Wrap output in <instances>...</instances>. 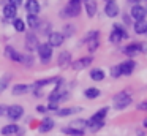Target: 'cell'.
<instances>
[{
	"mask_svg": "<svg viewBox=\"0 0 147 136\" xmlns=\"http://www.w3.org/2000/svg\"><path fill=\"white\" fill-rule=\"evenodd\" d=\"M52 128H54V120L49 119V117H46V119L40 123V127H38V130L41 133H46V131H49V130H52Z\"/></svg>",
	"mask_w": 147,
	"mask_h": 136,
	"instance_id": "obj_24",
	"label": "cell"
},
{
	"mask_svg": "<svg viewBox=\"0 0 147 136\" xmlns=\"http://www.w3.org/2000/svg\"><path fill=\"white\" fill-rule=\"evenodd\" d=\"M136 109H138V111H147V100H146V101H141V103H138Z\"/></svg>",
	"mask_w": 147,
	"mask_h": 136,
	"instance_id": "obj_36",
	"label": "cell"
},
{
	"mask_svg": "<svg viewBox=\"0 0 147 136\" xmlns=\"http://www.w3.org/2000/svg\"><path fill=\"white\" fill-rule=\"evenodd\" d=\"M5 116H7L11 122H16V120H19L21 117L24 116V108L21 106V104H11V106L7 108V114H5Z\"/></svg>",
	"mask_w": 147,
	"mask_h": 136,
	"instance_id": "obj_4",
	"label": "cell"
},
{
	"mask_svg": "<svg viewBox=\"0 0 147 136\" xmlns=\"http://www.w3.org/2000/svg\"><path fill=\"white\" fill-rule=\"evenodd\" d=\"M21 63H24V65H27V66H32L33 65V57L30 55V54H22V57H21Z\"/></svg>",
	"mask_w": 147,
	"mask_h": 136,
	"instance_id": "obj_33",
	"label": "cell"
},
{
	"mask_svg": "<svg viewBox=\"0 0 147 136\" xmlns=\"http://www.w3.org/2000/svg\"><path fill=\"white\" fill-rule=\"evenodd\" d=\"M14 136H16V135H14Z\"/></svg>",
	"mask_w": 147,
	"mask_h": 136,
	"instance_id": "obj_47",
	"label": "cell"
},
{
	"mask_svg": "<svg viewBox=\"0 0 147 136\" xmlns=\"http://www.w3.org/2000/svg\"><path fill=\"white\" fill-rule=\"evenodd\" d=\"M10 3H11V5H14V6L18 8V6H19L21 3H22V0H10Z\"/></svg>",
	"mask_w": 147,
	"mask_h": 136,
	"instance_id": "obj_40",
	"label": "cell"
},
{
	"mask_svg": "<svg viewBox=\"0 0 147 136\" xmlns=\"http://www.w3.org/2000/svg\"><path fill=\"white\" fill-rule=\"evenodd\" d=\"M119 13H120V9H119V5L115 2H109L105 5V14L108 18H115V16H119Z\"/></svg>",
	"mask_w": 147,
	"mask_h": 136,
	"instance_id": "obj_14",
	"label": "cell"
},
{
	"mask_svg": "<svg viewBox=\"0 0 147 136\" xmlns=\"http://www.w3.org/2000/svg\"><path fill=\"white\" fill-rule=\"evenodd\" d=\"M26 25H29L30 28H38L40 27V19H38V14H29L27 16V22Z\"/></svg>",
	"mask_w": 147,
	"mask_h": 136,
	"instance_id": "obj_25",
	"label": "cell"
},
{
	"mask_svg": "<svg viewBox=\"0 0 147 136\" xmlns=\"http://www.w3.org/2000/svg\"><path fill=\"white\" fill-rule=\"evenodd\" d=\"M62 131H63L65 135H70V136H82L84 135V131L76 130V128H71V127H65V128H62Z\"/></svg>",
	"mask_w": 147,
	"mask_h": 136,
	"instance_id": "obj_32",
	"label": "cell"
},
{
	"mask_svg": "<svg viewBox=\"0 0 147 136\" xmlns=\"http://www.w3.org/2000/svg\"><path fill=\"white\" fill-rule=\"evenodd\" d=\"M125 38H128V32L125 30L123 27H120V25H114L111 35H109V41L117 44V43H120L122 40H125Z\"/></svg>",
	"mask_w": 147,
	"mask_h": 136,
	"instance_id": "obj_3",
	"label": "cell"
},
{
	"mask_svg": "<svg viewBox=\"0 0 147 136\" xmlns=\"http://www.w3.org/2000/svg\"><path fill=\"white\" fill-rule=\"evenodd\" d=\"M10 81H11V76L10 74H3L2 78H0V93L7 90V87L10 85Z\"/></svg>",
	"mask_w": 147,
	"mask_h": 136,
	"instance_id": "obj_30",
	"label": "cell"
},
{
	"mask_svg": "<svg viewBox=\"0 0 147 136\" xmlns=\"http://www.w3.org/2000/svg\"><path fill=\"white\" fill-rule=\"evenodd\" d=\"M82 9V0H70L63 9L59 13L60 18H76Z\"/></svg>",
	"mask_w": 147,
	"mask_h": 136,
	"instance_id": "obj_1",
	"label": "cell"
},
{
	"mask_svg": "<svg viewBox=\"0 0 147 136\" xmlns=\"http://www.w3.org/2000/svg\"><path fill=\"white\" fill-rule=\"evenodd\" d=\"M36 51H38V55H40V59L43 60V63H46V62H48V60L52 57V47L49 46L48 43L38 44V47H36Z\"/></svg>",
	"mask_w": 147,
	"mask_h": 136,
	"instance_id": "obj_6",
	"label": "cell"
},
{
	"mask_svg": "<svg viewBox=\"0 0 147 136\" xmlns=\"http://www.w3.org/2000/svg\"><path fill=\"white\" fill-rule=\"evenodd\" d=\"M127 2H130V3H133V5H138V3L141 2V0H127Z\"/></svg>",
	"mask_w": 147,
	"mask_h": 136,
	"instance_id": "obj_42",
	"label": "cell"
},
{
	"mask_svg": "<svg viewBox=\"0 0 147 136\" xmlns=\"http://www.w3.org/2000/svg\"><path fill=\"white\" fill-rule=\"evenodd\" d=\"M40 3H38V0H27V3H26V9L29 11V14H38L40 13Z\"/></svg>",
	"mask_w": 147,
	"mask_h": 136,
	"instance_id": "obj_22",
	"label": "cell"
},
{
	"mask_svg": "<svg viewBox=\"0 0 147 136\" xmlns=\"http://www.w3.org/2000/svg\"><path fill=\"white\" fill-rule=\"evenodd\" d=\"M60 78H46V79H40V81H36L35 84L32 85V89L35 87V89H41V87H45V85H49V84H57V81Z\"/></svg>",
	"mask_w": 147,
	"mask_h": 136,
	"instance_id": "obj_23",
	"label": "cell"
},
{
	"mask_svg": "<svg viewBox=\"0 0 147 136\" xmlns=\"http://www.w3.org/2000/svg\"><path fill=\"white\" fill-rule=\"evenodd\" d=\"M87 49L90 52H95L100 46V40H98V30H92L90 33H87Z\"/></svg>",
	"mask_w": 147,
	"mask_h": 136,
	"instance_id": "obj_5",
	"label": "cell"
},
{
	"mask_svg": "<svg viewBox=\"0 0 147 136\" xmlns=\"http://www.w3.org/2000/svg\"><path fill=\"white\" fill-rule=\"evenodd\" d=\"M142 125H144V127H146V128H147V117H146V119L142 120Z\"/></svg>",
	"mask_w": 147,
	"mask_h": 136,
	"instance_id": "obj_43",
	"label": "cell"
},
{
	"mask_svg": "<svg viewBox=\"0 0 147 136\" xmlns=\"http://www.w3.org/2000/svg\"><path fill=\"white\" fill-rule=\"evenodd\" d=\"M57 63H59V66H68L71 63V54L68 52V51H63V52H60L59 54V57H57Z\"/></svg>",
	"mask_w": 147,
	"mask_h": 136,
	"instance_id": "obj_19",
	"label": "cell"
},
{
	"mask_svg": "<svg viewBox=\"0 0 147 136\" xmlns=\"http://www.w3.org/2000/svg\"><path fill=\"white\" fill-rule=\"evenodd\" d=\"M70 127H71V128H76V130H81V131H84V130L87 128V120H82V119L73 120Z\"/></svg>",
	"mask_w": 147,
	"mask_h": 136,
	"instance_id": "obj_29",
	"label": "cell"
},
{
	"mask_svg": "<svg viewBox=\"0 0 147 136\" xmlns=\"http://www.w3.org/2000/svg\"><path fill=\"white\" fill-rule=\"evenodd\" d=\"M123 24H125V25H130V24H131V16L123 14Z\"/></svg>",
	"mask_w": 147,
	"mask_h": 136,
	"instance_id": "obj_38",
	"label": "cell"
},
{
	"mask_svg": "<svg viewBox=\"0 0 147 136\" xmlns=\"http://www.w3.org/2000/svg\"><path fill=\"white\" fill-rule=\"evenodd\" d=\"M82 5H84V9H86L89 18H93L96 14V9H98L96 0H82Z\"/></svg>",
	"mask_w": 147,
	"mask_h": 136,
	"instance_id": "obj_13",
	"label": "cell"
},
{
	"mask_svg": "<svg viewBox=\"0 0 147 136\" xmlns=\"http://www.w3.org/2000/svg\"><path fill=\"white\" fill-rule=\"evenodd\" d=\"M108 111H109L108 106H105V108H101V109H98L92 117H90L89 120H87V125H90V123H96V122H103V120H105V117L108 116Z\"/></svg>",
	"mask_w": 147,
	"mask_h": 136,
	"instance_id": "obj_10",
	"label": "cell"
},
{
	"mask_svg": "<svg viewBox=\"0 0 147 136\" xmlns=\"http://www.w3.org/2000/svg\"><path fill=\"white\" fill-rule=\"evenodd\" d=\"M21 131V128L16 125V123H10V125H5L2 128V135L3 136H14Z\"/></svg>",
	"mask_w": 147,
	"mask_h": 136,
	"instance_id": "obj_21",
	"label": "cell"
},
{
	"mask_svg": "<svg viewBox=\"0 0 147 136\" xmlns=\"http://www.w3.org/2000/svg\"><path fill=\"white\" fill-rule=\"evenodd\" d=\"M147 14V8H144L142 5H133L131 6V11H130V16L134 19V21H142Z\"/></svg>",
	"mask_w": 147,
	"mask_h": 136,
	"instance_id": "obj_7",
	"label": "cell"
},
{
	"mask_svg": "<svg viewBox=\"0 0 147 136\" xmlns=\"http://www.w3.org/2000/svg\"><path fill=\"white\" fill-rule=\"evenodd\" d=\"M133 28H134V32H136L138 35H142V33L147 32V22L144 21V19L142 21H136L133 24Z\"/></svg>",
	"mask_w": 147,
	"mask_h": 136,
	"instance_id": "obj_26",
	"label": "cell"
},
{
	"mask_svg": "<svg viewBox=\"0 0 147 136\" xmlns=\"http://www.w3.org/2000/svg\"><path fill=\"white\" fill-rule=\"evenodd\" d=\"M105 71H103L101 68H93V70H90V78H92V81H103L105 79Z\"/></svg>",
	"mask_w": 147,
	"mask_h": 136,
	"instance_id": "obj_27",
	"label": "cell"
},
{
	"mask_svg": "<svg viewBox=\"0 0 147 136\" xmlns=\"http://www.w3.org/2000/svg\"><path fill=\"white\" fill-rule=\"evenodd\" d=\"M93 62V59L92 57H81V59H78V60H74L73 63H71V66H73V70H76V71H79V70H84V68H87V66L90 65V63Z\"/></svg>",
	"mask_w": 147,
	"mask_h": 136,
	"instance_id": "obj_11",
	"label": "cell"
},
{
	"mask_svg": "<svg viewBox=\"0 0 147 136\" xmlns=\"http://www.w3.org/2000/svg\"><path fill=\"white\" fill-rule=\"evenodd\" d=\"M5 55H7L10 60H13V62L21 63V57H22V54H19L16 49H13L11 46H7V49H5Z\"/></svg>",
	"mask_w": 147,
	"mask_h": 136,
	"instance_id": "obj_20",
	"label": "cell"
},
{
	"mask_svg": "<svg viewBox=\"0 0 147 136\" xmlns=\"http://www.w3.org/2000/svg\"><path fill=\"white\" fill-rule=\"evenodd\" d=\"M38 37L33 33H27L26 35V49L27 51H35L38 47Z\"/></svg>",
	"mask_w": 147,
	"mask_h": 136,
	"instance_id": "obj_15",
	"label": "cell"
},
{
	"mask_svg": "<svg viewBox=\"0 0 147 136\" xmlns=\"http://www.w3.org/2000/svg\"><path fill=\"white\" fill-rule=\"evenodd\" d=\"M111 76H112V78H120V76H122V73H120V66H119V65L112 66V68H111Z\"/></svg>",
	"mask_w": 147,
	"mask_h": 136,
	"instance_id": "obj_35",
	"label": "cell"
},
{
	"mask_svg": "<svg viewBox=\"0 0 147 136\" xmlns=\"http://www.w3.org/2000/svg\"><path fill=\"white\" fill-rule=\"evenodd\" d=\"M73 30H74V27L68 25V27H67V32H63V37H65V35H67V37H68V35H71V32H73Z\"/></svg>",
	"mask_w": 147,
	"mask_h": 136,
	"instance_id": "obj_39",
	"label": "cell"
},
{
	"mask_svg": "<svg viewBox=\"0 0 147 136\" xmlns=\"http://www.w3.org/2000/svg\"><path fill=\"white\" fill-rule=\"evenodd\" d=\"M63 40H65L63 33H60V32H52V33H49L48 44L51 47H59V46H62V44H63Z\"/></svg>",
	"mask_w": 147,
	"mask_h": 136,
	"instance_id": "obj_9",
	"label": "cell"
},
{
	"mask_svg": "<svg viewBox=\"0 0 147 136\" xmlns=\"http://www.w3.org/2000/svg\"><path fill=\"white\" fill-rule=\"evenodd\" d=\"M139 136H144V135H139Z\"/></svg>",
	"mask_w": 147,
	"mask_h": 136,
	"instance_id": "obj_45",
	"label": "cell"
},
{
	"mask_svg": "<svg viewBox=\"0 0 147 136\" xmlns=\"http://www.w3.org/2000/svg\"><path fill=\"white\" fill-rule=\"evenodd\" d=\"M5 114H7V106L0 104V116H5Z\"/></svg>",
	"mask_w": 147,
	"mask_h": 136,
	"instance_id": "obj_41",
	"label": "cell"
},
{
	"mask_svg": "<svg viewBox=\"0 0 147 136\" xmlns=\"http://www.w3.org/2000/svg\"><path fill=\"white\" fill-rule=\"evenodd\" d=\"M36 111H38L40 114H45V112H48V106H41V104H38V106H36Z\"/></svg>",
	"mask_w": 147,
	"mask_h": 136,
	"instance_id": "obj_37",
	"label": "cell"
},
{
	"mask_svg": "<svg viewBox=\"0 0 147 136\" xmlns=\"http://www.w3.org/2000/svg\"><path fill=\"white\" fill-rule=\"evenodd\" d=\"M106 3H109V2H115V0H105Z\"/></svg>",
	"mask_w": 147,
	"mask_h": 136,
	"instance_id": "obj_44",
	"label": "cell"
},
{
	"mask_svg": "<svg viewBox=\"0 0 147 136\" xmlns=\"http://www.w3.org/2000/svg\"><path fill=\"white\" fill-rule=\"evenodd\" d=\"M103 127H105V120H103V122H96V123H90V125H87V128L95 133V131H98V130H101Z\"/></svg>",
	"mask_w": 147,
	"mask_h": 136,
	"instance_id": "obj_34",
	"label": "cell"
},
{
	"mask_svg": "<svg viewBox=\"0 0 147 136\" xmlns=\"http://www.w3.org/2000/svg\"><path fill=\"white\" fill-rule=\"evenodd\" d=\"M30 90H32V85L24 84V82H21V84H14L13 89H11L13 95H26L27 92H30Z\"/></svg>",
	"mask_w": 147,
	"mask_h": 136,
	"instance_id": "obj_16",
	"label": "cell"
},
{
	"mask_svg": "<svg viewBox=\"0 0 147 136\" xmlns=\"http://www.w3.org/2000/svg\"><path fill=\"white\" fill-rule=\"evenodd\" d=\"M131 101H133V98H131L130 92H127V90L119 92V93L112 98L114 109H117V111H122V109H125V108H128L131 104Z\"/></svg>",
	"mask_w": 147,
	"mask_h": 136,
	"instance_id": "obj_2",
	"label": "cell"
},
{
	"mask_svg": "<svg viewBox=\"0 0 147 136\" xmlns=\"http://www.w3.org/2000/svg\"><path fill=\"white\" fill-rule=\"evenodd\" d=\"M123 54H127V55H136V54H139L141 51H146V44H139V43H131L128 44V46H125L123 49Z\"/></svg>",
	"mask_w": 147,
	"mask_h": 136,
	"instance_id": "obj_8",
	"label": "cell"
},
{
	"mask_svg": "<svg viewBox=\"0 0 147 136\" xmlns=\"http://www.w3.org/2000/svg\"><path fill=\"white\" fill-rule=\"evenodd\" d=\"M82 111V108H59L57 111H55V114H57L59 117H67V116H71V114H76V112H81Z\"/></svg>",
	"mask_w": 147,
	"mask_h": 136,
	"instance_id": "obj_17",
	"label": "cell"
},
{
	"mask_svg": "<svg viewBox=\"0 0 147 136\" xmlns=\"http://www.w3.org/2000/svg\"><path fill=\"white\" fill-rule=\"evenodd\" d=\"M119 66H120V73L122 76H130L131 73L134 71V66H136V63H134V60H125V62L119 63Z\"/></svg>",
	"mask_w": 147,
	"mask_h": 136,
	"instance_id": "obj_12",
	"label": "cell"
},
{
	"mask_svg": "<svg viewBox=\"0 0 147 136\" xmlns=\"http://www.w3.org/2000/svg\"><path fill=\"white\" fill-rule=\"evenodd\" d=\"M13 25H14V30L16 32H24L26 30V22L19 18H14L13 19Z\"/></svg>",
	"mask_w": 147,
	"mask_h": 136,
	"instance_id": "obj_31",
	"label": "cell"
},
{
	"mask_svg": "<svg viewBox=\"0 0 147 136\" xmlns=\"http://www.w3.org/2000/svg\"><path fill=\"white\" fill-rule=\"evenodd\" d=\"M2 13H3V18L5 19H14V18H16L18 9H16V6H14V5L7 3V5L3 6V9H2Z\"/></svg>",
	"mask_w": 147,
	"mask_h": 136,
	"instance_id": "obj_18",
	"label": "cell"
},
{
	"mask_svg": "<svg viewBox=\"0 0 147 136\" xmlns=\"http://www.w3.org/2000/svg\"><path fill=\"white\" fill-rule=\"evenodd\" d=\"M84 97L89 98V100H95V98L100 97V90H98V89H95V87H89V89L84 90Z\"/></svg>",
	"mask_w": 147,
	"mask_h": 136,
	"instance_id": "obj_28",
	"label": "cell"
},
{
	"mask_svg": "<svg viewBox=\"0 0 147 136\" xmlns=\"http://www.w3.org/2000/svg\"><path fill=\"white\" fill-rule=\"evenodd\" d=\"M146 33H147V32H146Z\"/></svg>",
	"mask_w": 147,
	"mask_h": 136,
	"instance_id": "obj_46",
	"label": "cell"
}]
</instances>
